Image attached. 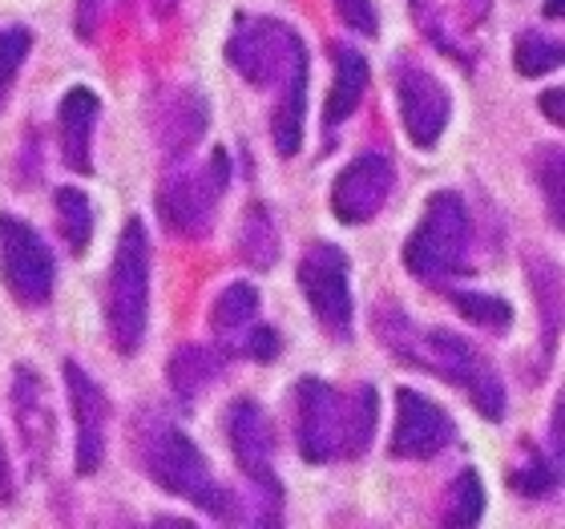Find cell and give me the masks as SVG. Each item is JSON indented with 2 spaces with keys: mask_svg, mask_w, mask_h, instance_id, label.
I'll return each mask as SVG.
<instances>
[{
  "mask_svg": "<svg viewBox=\"0 0 565 529\" xmlns=\"http://www.w3.org/2000/svg\"><path fill=\"white\" fill-rule=\"evenodd\" d=\"M562 102H565V94H562V89H545V94H542V109H545V118L554 121V126H562V121H565V114H562Z\"/></svg>",
  "mask_w": 565,
  "mask_h": 529,
  "instance_id": "cell-34",
  "label": "cell"
},
{
  "mask_svg": "<svg viewBox=\"0 0 565 529\" xmlns=\"http://www.w3.org/2000/svg\"><path fill=\"white\" fill-rule=\"evenodd\" d=\"M255 316H259V292L250 283H231L211 307V328L214 336H247L255 328Z\"/></svg>",
  "mask_w": 565,
  "mask_h": 529,
  "instance_id": "cell-22",
  "label": "cell"
},
{
  "mask_svg": "<svg viewBox=\"0 0 565 529\" xmlns=\"http://www.w3.org/2000/svg\"><path fill=\"white\" fill-rule=\"evenodd\" d=\"M150 529H194L190 521H182V518H158Z\"/></svg>",
  "mask_w": 565,
  "mask_h": 529,
  "instance_id": "cell-36",
  "label": "cell"
},
{
  "mask_svg": "<svg viewBox=\"0 0 565 529\" xmlns=\"http://www.w3.org/2000/svg\"><path fill=\"white\" fill-rule=\"evenodd\" d=\"M226 436H231V453H235L238 469L247 473L259 489H267L275 501H282V485L271 465V453H275L271 421L263 416V409L255 400H235L226 409Z\"/></svg>",
  "mask_w": 565,
  "mask_h": 529,
  "instance_id": "cell-12",
  "label": "cell"
},
{
  "mask_svg": "<svg viewBox=\"0 0 565 529\" xmlns=\"http://www.w3.org/2000/svg\"><path fill=\"white\" fill-rule=\"evenodd\" d=\"M238 260L247 263L250 271H271L275 260H279V231H275V219L267 214L263 202L247 207L243 223H238Z\"/></svg>",
  "mask_w": 565,
  "mask_h": 529,
  "instance_id": "cell-21",
  "label": "cell"
},
{
  "mask_svg": "<svg viewBox=\"0 0 565 529\" xmlns=\"http://www.w3.org/2000/svg\"><path fill=\"white\" fill-rule=\"evenodd\" d=\"M465 255H469V207L457 190H436L404 243V267L428 287H445L452 275H460Z\"/></svg>",
  "mask_w": 565,
  "mask_h": 529,
  "instance_id": "cell-5",
  "label": "cell"
},
{
  "mask_svg": "<svg viewBox=\"0 0 565 529\" xmlns=\"http://www.w3.org/2000/svg\"><path fill=\"white\" fill-rule=\"evenodd\" d=\"M452 441L448 412L424 392H396V424H392V453L404 461H428Z\"/></svg>",
  "mask_w": 565,
  "mask_h": 529,
  "instance_id": "cell-13",
  "label": "cell"
},
{
  "mask_svg": "<svg viewBox=\"0 0 565 529\" xmlns=\"http://www.w3.org/2000/svg\"><path fill=\"white\" fill-rule=\"evenodd\" d=\"M166 377H170V389H174L178 396L194 400L223 377V360L214 352H206V348H199V343H186V348H178V352L170 356Z\"/></svg>",
  "mask_w": 565,
  "mask_h": 529,
  "instance_id": "cell-20",
  "label": "cell"
},
{
  "mask_svg": "<svg viewBox=\"0 0 565 529\" xmlns=\"http://www.w3.org/2000/svg\"><path fill=\"white\" fill-rule=\"evenodd\" d=\"M279 348H282L279 336H275L271 328H259V324L243 336V352H247L250 360H275V356H279Z\"/></svg>",
  "mask_w": 565,
  "mask_h": 529,
  "instance_id": "cell-32",
  "label": "cell"
},
{
  "mask_svg": "<svg viewBox=\"0 0 565 529\" xmlns=\"http://www.w3.org/2000/svg\"><path fill=\"white\" fill-rule=\"evenodd\" d=\"M150 235L146 223L130 219L121 226L118 251H114V267H109L106 287V324L109 340L121 356H134L146 340V324H150Z\"/></svg>",
  "mask_w": 565,
  "mask_h": 529,
  "instance_id": "cell-4",
  "label": "cell"
},
{
  "mask_svg": "<svg viewBox=\"0 0 565 529\" xmlns=\"http://www.w3.org/2000/svg\"><path fill=\"white\" fill-rule=\"evenodd\" d=\"M380 396L372 384L340 392L323 380H299L295 389V445L307 465L360 457L376 436Z\"/></svg>",
  "mask_w": 565,
  "mask_h": 529,
  "instance_id": "cell-2",
  "label": "cell"
},
{
  "mask_svg": "<svg viewBox=\"0 0 565 529\" xmlns=\"http://www.w3.org/2000/svg\"><path fill=\"white\" fill-rule=\"evenodd\" d=\"M275 114H271V138H275V150L282 158H291L299 154L303 146V121H307V61L299 70L287 77V82L275 89Z\"/></svg>",
  "mask_w": 565,
  "mask_h": 529,
  "instance_id": "cell-19",
  "label": "cell"
},
{
  "mask_svg": "<svg viewBox=\"0 0 565 529\" xmlns=\"http://www.w3.org/2000/svg\"><path fill=\"white\" fill-rule=\"evenodd\" d=\"M206 97L199 89H178L158 106V141H162V154L174 162V158H186L199 138L206 134Z\"/></svg>",
  "mask_w": 565,
  "mask_h": 529,
  "instance_id": "cell-17",
  "label": "cell"
},
{
  "mask_svg": "<svg viewBox=\"0 0 565 529\" xmlns=\"http://www.w3.org/2000/svg\"><path fill=\"white\" fill-rule=\"evenodd\" d=\"M231 187V154L214 146L206 162L186 174H170L158 187V219H162L174 235L202 239L211 231V219Z\"/></svg>",
  "mask_w": 565,
  "mask_h": 529,
  "instance_id": "cell-7",
  "label": "cell"
},
{
  "mask_svg": "<svg viewBox=\"0 0 565 529\" xmlns=\"http://www.w3.org/2000/svg\"><path fill=\"white\" fill-rule=\"evenodd\" d=\"M513 485H518L521 494L542 497L545 489H550V485H554V469H550V465H545L542 457H533L530 465H525V469H518V473H513Z\"/></svg>",
  "mask_w": 565,
  "mask_h": 529,
  "instance_id": "cell-31",
  "label": "cell"
},
{
  "mask_svg": "<svg viewBox=\"0 0 565 529\" xmlns=\"http://www.w3.org/2000/svg\"><path fill=\"white\" fill-rule=\"evenodd\" d=\"M29 49H33L29 29H0V109L9 106L12 82H17V70L29 61Z\"/></svg>",
  "mask_w": 565,
  "mask_h": 529,
  "instance_id": "cell-27",
  "label": "cell"
},
{
  "mask_svg": "<svg viewBox=\"0 0 565 529\" xmlns=\"http://www.w3.org/2000/svg\"><path fill=\"white\" fill-rule=\"evenodd\" d=\"M562 174H565L562 146H545V150L537 154V187H545V194H550V219H554V226H562V211H565Z\"/></svg>",
  "mask_w": 565,
  "mask_h": 529,
  "instance_id": "cell-28",
  "label": "cell"
},
{
  "mask_svg": "<svg viewBox=\"0 0 565 529\" xmlns=\"http://www.w3.org/2000/svg\"><path fill=\"white\" fill-rule=\"evenodd\" d=\"M396 102H401V126L413 138V146L433 150L452 118V97L445 82L416 61H404L396 70Z\"/></svg>",
  "mask_w": 565,
  "mask_h": 529,
  "instance_id": "cell-10",
  "label": "cell"
},
{
  "mask_svg": "<svg viewBox=\"0 0 565 529\" xmlns=\"http://www.w3.org/2000/svg\"><path fill=\"white\" fill-rule=\"evenodd\" d=\"M452 307L460 316L472 319L477 328H509L513 324V307L497 295H481V292H457L452 295Z\"/></svg>",
  "mask_w": 565,
  "mask_h": 529,
  "instance_id": "cell-26",
  "label": "cell"
},
{
  "mask_svg": "<svg viewBox=\"0 0 565 529\" xmlns=\"http://www.w3.org/2000/svg\"><path fill=\"white\" fill-rule=\"evenodd\" d=\"M335 12H340V21L348 29H355V33L380 36V17L372 0H335Z\"/></svg>",
  "mask_w": 565,
  "mask_h": 529,
  "instance_id": "cell-30",
  "label": "cell"
},
{
  "mask_svg": "<svg viewBox=\"0 0 565 529\" xmlns=\"http://www.w3.org/2000/svg\"><path fill=\"white\" fill-rule=\"evenodd\" d=\"M162 9H174V0H162Z\"/></svg>",
  "mask_w": 565,
  "mask_h": 529,
  "instance_id": "cell-39",
  "label": "cell"
},
{
  "mask_svg": "<svg viewBox=\"0 0 565 529\" xmlns=\"http://www.w3.org/2000/svg\"><path fill=\"white\" fill-rule=\"evenodd\" d=\"M554 448L562 453V409H554Z\"/></svg>",
  "mask_w": 565,
  "mask_h": 529,
  "instance_id": "cell-38",
  "label": "cell"
},
{
  "mask_svg": "<svg viewBox=\"0 0 565 529\" xmlns=\"http://www.w3.org/2000/svg\"><path fill=\"white\" fill-rule=\"evenodd\" d=\"M484 514V485L477 469L457 473V482L448 485L445 509H440V529H477Z\"/></svg>",
  "mask_w": 565,
  "mask_h": 529,
  "instance_id": "cell-24",
  "label": "cell"
},
{
  "mask_svg": "<svg viewBox=\"0 0 565 529\" xmlns=\"http://www.w3.org/2000/svg\"><path fill=\"white\" fill-rule=\"evenodd\" d=\"M299 287L311 304V316L335 340H352V263L335 243L307 247L299 260Z\"/></svg>",
  "mask_w": 565,
  "mask_h": 529,
  "instance_id": "cell-9",
  "label": "cell"
},
{
  "mask_svg": "<svg viewBox=\"0 0 565 529\" xmlns=\"http://www.w3.org/2000/svg\"><path fill=\"white\" fill-rule=\"evenodd\" d=\"M12 421L21 433L24 457L33 461V469H41L49 457V445H53V433H57V416L49 404L45 380L33 364L12 368Z\"/></svg>",
  "mask_w": 565,
  "mask_h": 529,
  "instance_id": "cell-15",
  "label": "cell"
},
{
  "mask_svg": "<svg viewBox=\"0 0 565 529\" xmlns=\"http://www.w3.org/2000/svg\"><path fill=\"white\" fill-rule=\"evenodd\" d=\"M65 389H70V409H73V429H77V473L102 469L106 457V421H109V400L82 364L65 360Z\"/></svg>",
  "mask_w": 565,
  "mask_h": 529,
  "instance_id": "cell-14",
  "label": "cell"
},
{
  "mask_svg": "<svg viewBox=\"0 0 565 529\" xmlns=\"http://www.w3.org/2000/svg\"><path fill=\"white\" fill-rule=\"evenodd\" d=\"M331 61H335V82H331V94L323 102V121L328 126H340L360 109L367 94V82H372V70H367L364 53H355L348 45H331Z\"/></svg>",
  "mask_w": 565,
  "mask_h": 529,
  "instance_id": "cell-18",
  "label": "cell"
},
{
  "mask_svg": "<svg viewBox=\"0 0 565 529\" xmlns=\"http://www.w3.org/2000/svg\"><path fill=\"white\" fill-rule=\"evenodd\" d=\"M392 187H396V170H392L388 158L376 150L360 154L335 178V187H331V211H335L340 223L360 226L384 211V202L392 199Z\"/></svg>",
  "mask_w": 565,
  "mask_h": 529,
  "instance_id": "cell-11",
  "label": "cell"
},
{
  "mask_svg": "<svg viewBox=\"0 0 565 529\" xmlns=\"http://www.w3.org/2000/svg\"><path fill=\"white\" fill-rule=\"evenodd\" d=\"M97 118H102V102H97L94 89L73 85L70 94L61 97V109H57L61 158H65V166H70V170H77V174H89V170H94Z\"/></svg>",
  "mask_w": 565,
  "mask_h": 529,
  "instance_id": "cell-16",
  "label": "cell"
},
{
  "mask_svg": "<svg viewBox=\"0 0 565 529\" xmlns=\"http://www.w3.org/2000/svg\"><path fill=\"white\" fill-rule=\"evenodd\" d=\"M562 4L565 0H545V17H550V21H562Z\"/></svg>",
  "mask_w": 565,
  "mask_h": 529,
  "instance_id": "cell-37",
  "label": "cell"
},
{
  "mask_svg": "<svg viewBox=\"0 0 565 529\" xmlns=\"http://www.w3.org/2000/svg\"><path fill=\"white\" fill-rule=\"evenodd\" d=\"M533 287H537V299L545 304V336L554 340L557 336V316H562V295H557V267L554 263H533Z\"/></svg>",
  "mask_w": 565,
  "mask_h": 529,
  "instance_id": "cell-29",
  "label": "cell"
},
{
  "mask_svg": "<svg viewBox=\"0 0 565 529\" xmlns=\"http://www.w3.org/2000/svg\"><path fill=\"white\" fill-rule=\"evenodd\" d=\"M53 207H57L61 239L70 243L73 255H85L89 235H94V202L77 187H57L53 190Z\"/></svg>",
  "mask_w": 565,
  "mask_h": 529,
  "instance_id": "cell-23",
  "label": "cell"
},
{
  "mask_svg": "<svg viewBox=\"0 0 565 529\" xmlns=\"http://www.w3.org/2000/svg\"><path fill=\"white\" fill-rule=\"evenodd\" d=\"M138 457L141 469L153 485H162L166 494L186 497L194 506H202L214 518L231 514V494L214 482L211 465L199 453V445L190 441L178 424H170L166 416H146L138 429Z\"/></svg>",
  "mask_w": 565,
  "mask_h": 529,
  "instance_id": "cell-3",
  "label": "cell"
},
{
  "mask_svg": "<svg viewBox=\"0 0 565 529\" xmlns=\"http://www.w3.org/2000/svg\"><path fill=\"white\" fill-rule=\"evenodd\" d=\"M12 501V469H9V457H4V441H0V506H9Z\"/></svg>",
  "mask_w": 565,
  "mask_h": 529,
  "instance_id": "cell-35",
  "label": "cell"
},
{
  "mask_svg": "<svg viewBox=\"0 0 565 529\" xmlns=\"http://www.w3.org/2000/svg\"><path fill=\"white\" fill-rule=\"evenodd\" d=\"M102 4H106V0H77V4H73V29H77V36H82V41H94V36H97V24H102Z\"/></svg>",
  "mask_w": 565,
  "mask_h": 529,
  "instance_id": "cell-33",
  "label": "cell"
},
{
  "mask_svg": "<svg viewBox=\"0 0 565 529\" xmlns=\"http://www.w3.org/2000/svg\"><path fill=\"white\" fill-rule=\"evenodd\" d=\"M226 61L250 85L279 89L307 61V45L291 24L275 21V17H243L235 24V33L226 36Z\"/></svg>",
  "mask_w": 565,
  "mask_h": 529,
  "instance_id": "cell-6",
  "label": "cell"
},
{
  "mask_svg": "<svg viewBox=\"0 0 565 529\" xmlns=\"http://www.w3.org/2000/svg\"><path fill=\"white\" fill-rule=\"evenodd\" d=\"M376 331H380V340L388 343L401 360H408V364L424 368V372H433V377L469 392V400L481 409V416H489V421H501V416H505V389H501V380H497L489 360H484L465 336L445 331V328L420 331V328H413L408 316H401L396 307H380Z\"/></svg>",
  "mask_w": 565,
  "mask_h": 529,
  "instance_id": "cell-1",
  "label": "cell"
},
{
  "mask_svg": "<svg viewBox=\"0 0 565 529\" xmlns=\"http://www.w3.org/2000/svg\"><path fill=\"white\" fill-rule=\"evenodd\" d=\"M0 279L12 292V299L24 307L49 304L53 283H57V263H53L49 243L12 214H0Z\"/></svg>",
  "mask_w": 565,
  "mask_h": 529,
  "instance_id": "cell-8",
  "label": "cell"
},
{
  "mask_svg": "<svg viewBox=\"0 0 565 529\" xmlns=\"http://www.w3.org/2000/svg\"><path fill=\"white\" fill-rule=\"evenodd\" d=\"M513 65L525 77H542V73H554L562 65V45L557 41H545L542 33H521L518 49H513Z\"/></svg>",
  "mask_w": 565,
  "mask_h": 529,
  "instance_id": "cell-25",
  "label": "cell"
}]
</instances>
